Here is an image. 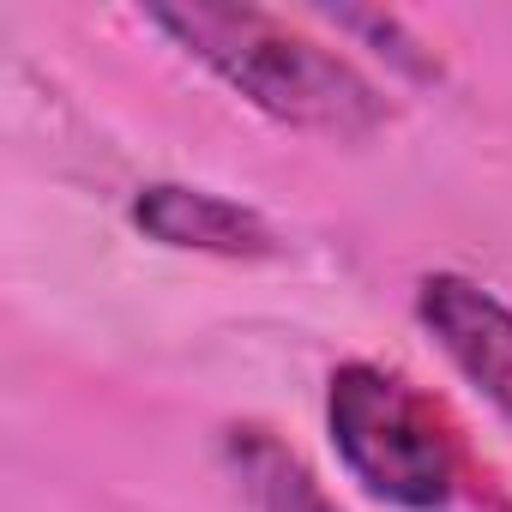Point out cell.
I'll return each mask as SVG.
<instances>
[{
	"instance_id": "obj_2",
	"label": "cell",
	"mask_w": 512,
	"mask_h": 512,
	"mask_svg": "<svg viewBox=\"0 0 512 512\" xmlns=\"http://www.w3.org/2000/svg\"><path fill=\"white\" fill-rule=\"evenodd\" d=\"M326 440L344 476L392 512H446L458 500V434L398 368L338 362L326 374Z\"/></svg>"
},
{
	"instance_id": "obj_1",
	"label": "cell",
	"mask_w": 512,
	"mask_h": 512,
	"mask_svg": "<svg viewBox=\"0 0 512 512\" xmlns=\"http://www.w3.org/2000/svg\"><path fill=\"white\" fill-rule=\"evenodd\" d=\"M145 25L199 61L223 91L314 139H374L392 121L386 91L332 43L266 7H145Z\"/></svg>"
},
{
	"instance_id": "obj_4",
	"label": "cell",
	"mask_w": 512,
	"mask_h": 512,
	"mask_svg": "<svg viewBox=\"0 0 512 512\" xmlns=\"http://www.w3.org/2000/svg\"><path fill=\"white\" fill-rule=\"evenodd\" d=\"M127 217L139 235H151L157 247H175V253H211V260H272V253H284L266 211H253L217 187L151 181L133 193Z\"/></svg>"
},
{
	"instance_id": "obj_3",
	"label": "cell",
	"mask_w": 512,
	"mask_h": 512,
	"mask_svg": "<svg viewBox=\"0 0 512 512\" xmlns=\"http://www.w3.org/2000/svg\"><path fill=\"white\" fill-rule=\"evenodd\" d=\"M416 326L452 374L500 422H512V302L464 272H428L416 284Z\"/></svg>"
},
{
	"instance_id": "obj_6",
	"label": "cell",
	"mask_w": 512,
	"mask_h": 512,
	"mask_svg": "<svg viewBox=\"0 0 512 512\" xmlns=\"http://www.w3.org/2000/svg\"><path fill=\"white\" fill-rule=\"evenodd\" d=\"M332 25H338V31H356V37H374V43H392V49H386L392 67H404V73H416V79H440L434 55H428L422 43H404V25H398L392 13H332Z\"/></svg>"
},
{
	"instance_id": "obj_5",
	"label": "cell",
	"mask_w": 512,
	"mask_h": 512,
	"mask_svg": "<svg viewBox=\"0 0 512 512\" xmlns=\"http://www.w3.org/2000/svg\"><path fill=\"white\" fill-rule=\"evenodd\" d=\"M223 464H229V476H235V488L247 494L253 512H338L326 482L272 428H253V422L229 428L223 434Z\"/></svg>"
}]
</instances>
